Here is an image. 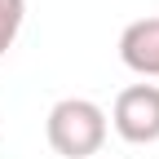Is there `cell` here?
<instances>
[{
  "label": "cell",
  "mask_w": 159,
  "mask_h": 159,
  "mask_svg": "<svg viewBox=\"0 0 159 159\" xmlns=\"http://www.w3.org/2000/svg\"><path fill=\"white\" fill-rule=\"evenodd\" d=\"M119 62L128 71L155 80L159 75V18H137L119 35Z\"/></svg>",
  "instance_id": "obj_3"
},
{
  "label": "cell",
  "mask_w": 159,
  "mask_h": 159,
  "mask_svg": "<svg viewBox=\"0 0 159 159\" xmlns=\"http://www.w3.org/2000/svg\"><path fill=\"white\" fill-rule=\"evenodd\" d=\"M106 111L89 97H62L44 119V137L62 159H97L106 146Z\"/></svg>",
  "instance_id": "obj_1"
},
{
  "label": "cell",
  "mask_w": 159,
  "mask_h": 159,
  "mask_svg": "<svg viewBox=\"0 0 159 159\" xmlns=\"http://www.w3.org/2000/svg\"><path fill=\"white\" fill-rule=\"evenodd\" d=\"M22 18H27V0H0V57L13 49L18 31H22Z\"/></svg>",
  "instance_id": "obj_4"
},
{
  "label": "cell",
  "mask_w": 159,
  "mask_h": 159,
  "mask_svg": "<svg viewBox=\"0 0 159 159\" xmlns=\"http://www.w3.org/2000/svg\"><path fill=\"white\" fill-rule=\"evenodd\" d=\"M111 128L133 146L159 142V84H128L111 106Z\"/></svg>",
  "instance_id": "obj_2"
}]
</instances>
